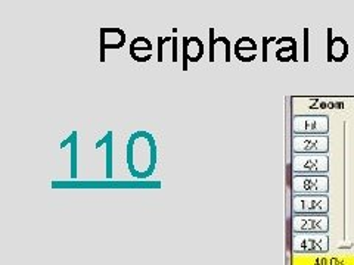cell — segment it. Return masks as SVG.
Here are the masks:
<instances>
[{
    "instance_id": "cell-1",
    "label": "cell",
    "mask_w": 354,
    "mask_h": 265,
    "mask_svg": "<svg viewBox=\"0 0 354 265\" xmlns=\"http://www.w3.org/2000/svg\"><path fill=\"white\" fill-rule=\"evenodd\" d=\"M129 168L135 177L145 179L155 168V141L148 132H136L127 145Z\"/></svg>"
}]
</instances>
